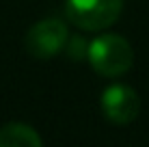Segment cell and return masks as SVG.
Segmentation results:
<instances>
[{
  "label": "cell",
  "mask_w": 149,
  "mask_h": 147,
  "mask_svg": "<svg viewBox=\"0 0 149 147\" xmlns=\"http://www.w3.org/2000/svg\"><path fill=\"white\" fill-rule=\"evenodd\" d=\"M102 113L104 117L112 123L125 125L138 117L141 110V100L138 93L127 84H110L108 89L102 93Z\"/></svg>",
  "instance_id": "277c9868"
},
{
  "label": "cell",
  "mask_w": 149,
  "mask_h": 147,
  "mask_svg": "<svg viewBox=\"0 0 149 147\" xmlns=\"http://www.w3.org/2000/svg\"><path fill=\"white\" fill-rule=\"evenodd\" d=\"M123 0H65V13L82 30H102L117 22Z\"/></svg>",
  "instance_id": "7a4b0ae2"
},
{
  "label": "cell",
  "mask_w": 149,
  "mask_h": 147,
  "mask_svg": "<svg viewBox=\"0 0 149 147\" xmlns=\"http://www.w3.org/2000/svg\"><path fill=\"white\" fill-rule=\"evenodd\" d=\"M67 24L58 17H45L26 33V50L35 59H50L67 45Z\"/></svg>",
  "instance_id": "3957f363"
},
{
  "label": "cell",
  "mask_w": 149,
  "mask_h": 147,
  "mask_svg": "<svg viewBox=\"0 0 149 147\" xmlns=\"http://www.w3.org/2000/svg\"><path fill=\"white\" fill-rule=\"evenodd\" d=\"M86 56L97 74L106 76V78H115L132 67L134 50L130 41L121 35H102L91 41Z\"/></svg>",
  "instance_id": "6da1fadb"
},
{
  "label": "cell",
  "mask_w": 149,
  "mask_h": 147,
  "mask_svg": "<svg viewBox=\"0 0 149 147\" xmlns=\"http://www.w3.org/2000/svg\"><path fill=\"white\" fill-rule=\"evenodd\" d=\"M43 141L37 130L26 123H7L0 128V147H41Z\"/></svg>",
  "instance_id": "5b68a950"
}]
</instances>
